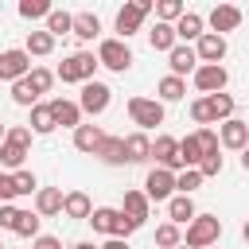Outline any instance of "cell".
Masks as SVG:
<instances>
[{
  "label": "cell",
  "instance_id": "41",
  "mask_svg": "<svg viewBox=\"0 0 249 249\" xmlns=\"http://www.w3.org/2000/svg\"><path fill=\"white\" fill-rule=\"evenodd\" d=\"M233 105H237V101H233L230 93H214V97H210V113H214V121H230V117H233Z\"/></svg>",
  "mask_w": 249,
  "mask_h": 249
},
{
  "label": "cell",
  "instance_id": "26",
  "mask_svg": "<svg viewBox=\"0 0 249 249\" xmlns=\"http://www.w3.org/2000/svg\"><path fill=\"white\" fill-rule=\"evenodd\" d=\"M27 128H31L35 136H47V132H54V128H58V124H54V113H51V101L31 109V121H27Z\"/></svg>",
  "mask_w": 249,
  "mask_h": 249
},
{
  "label": "cell",
  "instance_id": "27",
  "mask_svg": "<svg viewBox=\"0 0 249 249\" xmlns=\"http://www.w3.org/2000/svg\"><path fill=\"white\" fill-rule=\"evenodd\" d=\"M117 218H121V210H117V206H93V214H89V226H93V233H109V237H113V226H117Z\"/></svg>",
  "mask_w": 249,
  "mask_h": 249
},
{
  "label": "cell",
  "instance_id": "43",
  "mask_svg": "<svg viewBox=\"0 0 249 249\" xmlns=\"http://www.w3.org/2000/svg\"><path fill=\"white\" fill-rule=\"evenodd\" d=\"M222 167H226V160H222L218 152H210V156H202V163H198V171H202V179H214V175H222Z\"/></svg>",
  "mask_w": 249,
  "mask_h": 249
},
{
  "label": "cell",
  "instance_id": "15",
  "mask_svg": "<svg viewBox=\"0 0 249 249\" xmlns=\"http://www.w3.org/2000/svg\"><path fill=\"white\" fill-rule=\"evenodd\" d=\"M62 202H66V195H62L58 187H39V195H35V214H39V218H54V214H62Z\"/></svg>",
  "mask_w": 249,
  "mask_h": 249
},
{
  "label": "cell",
  "instance_id": "38",
  "mask_svg": "<svg viewBox=\"0 0 249 249\" xmlns=\"http://www.w3.org/2000/svg\"><path fill=\"white\" fill-rule=\"evenodd\" d=\"M27 82H31V89L43 97V93H51V86H54V70H47V66H35V70L27 74Z\"/></svg>",
  "mask_w": 249,
  "mask_h": 249
},
{
  "label": "cell",
  "instance_id": "30",
  "mask_svg": "<svg viewBox=\"0 0 249 249\" xmlns=\"http://www.w3.org/2000/svg\"><path fill=\"white\" fill-rule=\"evenodd\" d=\"M183 16H187V4L183 0H156V19L160 23H171L175 27Z\"/></svg>",
  "mask_w": 249,
  "mask_h": 249
},
{
  "label": "cell",
  "instance_id": "1",
  "mask_svg": "<svg viewBox=\"0 0 249 249\" xmlns=\"http://www.w3.org/2000/svg\"><path fill=\"white\" fill-rule=\"evenodd\" d=\"M97 66H101V62H97L93 51H74V54H66V58L58 62L54 78L66 82V86H86V82H93V70H97Z\"/></svg>",
  "mask_w": 249,
  "mask_h": 249
},
{
  "label": "cell",
  "instance_id": "19",
  "mask_svg": "<svg viewBox=\"0 0 249 249\" xmlns=\"http://www.w3.org/2000/svg\"><path fill=\"white\" fill-rule=\"evenodd\" d=\"M101 163H109V167H121V163H128V156H124V136H109L105 132V140H101V148L93 152Z\"/></svg>",
  "mask_w": 249,
  "mask_h": 249
},
{
  "label": "cell",
  "instance_id": "33",
  "mask_svg": "<svg viewBox=\"0 0 249 249\" xmlns=\"http://www.w3.org/2000/svg\"><path fill=\"white\" fill-rule=\"evenodd\" d=\"M16 12H19V19H27V23H31V19H47L54 8H51L47 0H19V8H16Z\"/></svg>",
  "mask_w": 249,
  "mask_h": 249
},
{
  "label": "cell",
  "instance_id": "54",
  "mask_svg": "<svg viewBox=\"0 0 249 249\" xmlns=\"http://www.w3.org/2000/svg\"><path fill=\"white\" fill-rule=\"evenodd\" d=\"M241 237H245V241H249V222H245V230H241Z\"/></svg>",
  "mask_w": 249,
  "mask_h": 249
},
{
  "label": "cell",
  "instance_id": "2",
  "mask_svg": "<svg viewBox=\"0 0 249 249\" xmlns=\"http://www.w3.org/2000/svg\"><path fill=\"white\" fill-rule=\"evenodd\" d=\"M218 237H222V218H214V214H195V222H191L187 233H183V245H187V249H210V245H218Z\"/></svg>",
  "mask_w": 249,
  "mask_h": 249
},
{
  "label": "cell",
  "instance_id": "39",
  "mask_svg": "<svg viewBox=\"0 0 249 249\" xmlns=\"http://www.w3.org/2000/svg\"><path fill=\"white\" fill-rule=\"evenodd\" d=\"M12 101H16V105H23V109H35V105H39V93H35V89H31V82L23 78V82H16V86H12Z\"/></svg>",
  "mask_w": 249,
  "mask_h": 249
},
{
  "label": "cell",
  "instance_id": "40",
  "mask_svg": "<svg viewBox=\"0 0 249 249\" xmlns=\"http://www.w3.org/2000/svg\"><path fill=\"white\" fill-rule=\"evenodd\" d=\"M191 121H195L198 128H210V124H214V113H210V97H195V101H191Z\"/></svg>",
  "mask_w": 249,
  "mask_h": 249
},
{
  "label": "cell",
  "instance_id": "57",
  "mask_svg": "<svg viewBox=\"0 0 249 249\" xmlns=\"http://www.w3.org/2000/svg\"><path fill=\"white\" fill-rule=\"evenodd\" d=\"M210 249H218V245H210Z\"/></svg>",
  "mask_w": 249,
  "mask_h": 249
},
{
  "label": "cell",
  "instance_id": "50",
  "mask_svg": "<svg viewBox=\"0 0 249 249\" xmlns=\"http://www.w3.org/2000/svg\"><path fill=\"white\" fill-rule=\"evenodd\" d=\"M101 249H128V241H121V237H109Z\"/></svg>",
  "mask_w": 249,
  "mask_h": 249
},
{
  "label": "cell",
  "instance_id": "13",
  "mask_svg": "<svg viewBox=\"0 0 249 249\" xmlns=\"http://www.w3.org/2000/svg\"><path fill=\"white\" fill-rule=\"evenodd\" d=\"M218 140H222V148L245 152V148H249V124H245V121H237V117H230V121H222V124H218Z\"/></svg>",
  "mask_w": 249,
  "mask_h": 249
},
{
  "label": "cell",
  "instance_id": "16",
  "mask_svg": "<svg viewBox=\"0 0 249 249\" xmlns=\"http://www.w3.org/2000/svg\"><path fill=\"white\" fill-rule=\"evenodd\" d=\"M121 214H128L136 226H144V222H148V214H152V202H148V195H144V191H124Z\"/></svg>",
  "mask_w": 249,
  "mask_h": 249
},
{
  "label": "cell",
  "instance_id": "21",
  "mask_svg": "<svg viewBox=\"0 0 249 249\" xmlns=\"http://www.w3.org/2000/svg\"><path fill=\"white\" fill-rule=\"evenodd\" d=\"M175 35H179V43H198V39L206 35V19H202L198 12H187V16L175 23Z\"/></svg>",
  "mask_w": 249,
  "mask_h": 249
},
{
  "label": "cell",
  "instance_id": "56",
  "mask_svg": "<svg viewBox=\"0 0 249 249\" xmlns=\"http://www.w3.org/2000/svg\"><path fill=\"white\" fill-rule=\"evenodd\" d=\"M0 249H4V241H0Z\"/></svg>",
  "mask_w": 249,
  "mask_h": 249
},
{
  "label": "cell",
  "instance_id": "35",
  "mask_svg": "<svg viewBox=\"0 0 249 249\" xmlns=\"http://www.w3.org/2000/svg\"><path fill=\"white\" fill-rule=\"evenodd\" d=\"M198 187H202V171H198V167H187V171L175 175V195H191V191H198Z\"/></svg>",
  "mask_w": 249,
  "mask_h": 249
},
{
  "label": "cell",
  "instance_id": "45",
  "mask_svg": "<svg viewBox=\"0 0 249 249\" xmlns=\"http://www.w3.org/2000/svg\"><path fill=\"white\" fill-rule=\"evenodd\" d=\"M195 136H198V144H202V156H210V152H218V148H222V140H218V132H214V128H195Z\"/></svg>",
  "mask_w": 249,
  "mask_h": 249
},
{
  "label": "cell",
  "instance_id": "9",
  "mask_svg": "<svg viewBox=\"0 0 249 249\" xmlns=\"http://www.w3.org/2000/svg\"><path fill=\"white\" fill-rule=\"evenodd\" d=\"M109 101H113V89L105 86V82H86L82 86V97H78V105H82V113H89V117H101L105 109H109Z\"/></svg>",
  "mask_w": 249,
  "mask_h": 249
},
{
  "label": "cell",
  "instance_id": "51",
  "mask_svg": "<svg viewBox=\"0 0 249 249\" xmlns=\"http://www.w3.org/2000/svg\"><path fill=\"white\" fill-rule=\"evenodd\" d=\"M74 249H101V245H93V241H78Z\"/></svg>",
  "mask_w": 249,
  "mask_h": 249
},
{
  "label": "cell",
  "instance_id": "47",
  "mask_svg": "<svg viewBox=\"0 0 249 249\" xmlns=\"http://www.w3.org/2000/svg\"><path fill=\"white\" fill-rule=\"evenodd\" d=\"M16 222H19V206L4 202V206H0V230H16Z\"/></svg>",
  "mask_w": 249,
  "mask_h": 249
},
{
  "label": "cell",
  "instance_id": "10",
  "mask_svg": "<svg viewBox=\"0 0 249 249\" xmlns=\"http://www.w3.org/2000/svg\"><path fill=\"white\" fill-rule=\"evenodd\" d=\"M241 19H245V16H241V8H237V4H214V8H210V16H206L210 31H214V35H222V39H226V31H237V27H241Z\"/></svg>",
  "mask_w": 249,
  "mask_h": 249
},
{
  "label": "cell",
  "instance_id": "52",
  "mask_svg": "<svg viewBox=\"0 0 249 249\" xmlns=\"http://www.w3.org/2000/svg\"><path fill=\"white\" fill-rule=\"evenodd\" d=\"M241 167H245V171H249V148H245V152H241Z\"/></svg>",
  "mask_w": 249,
  "mask_h": 249
},
{
  "label": "cell",
  "instance_id": "46",
  "mask_svg": "<svg viewBox=\"0 0 249 249\" xmlns=\"http://www.w3.org/2000/svg\"><path fill=\"white\" fill-rule=\"evenodd\" d=\"M136 230H140V226H136V222H132L128 214H121V218H117V226H113V237H121V241H128V237H132Z\"/></svg>",
  "mask_w": 249,
  "mask_h": 249
},
{
  "label": "cell",
  "instance_id": "48",
  "mask_svg": "<svg viewBox=\"0 0 249 249\" xmlns=\"http://www.w3.org/2000/svg\"><path fill=\"white\" fill-rule=\"evenodd\" d=\"M12 198H16V183H12V175L0 167V206H4V202H12Z\"/></svg>",
  "mask_w": 249,
  "mask_h": 249
},
{
  "label": "cell",
  "instance_id": "36",
  "mask_svg": "<svg viewBox=\"0 0 249 249\" xmlns=\"http://www.w3.org/2000/svg\"><path fill=\"white\" fill-rule=\"evenodd\" d=\"M39 222H43V218H39L35 210H19V222H16V230H12V233H19V237H31V241H35V237H39Z\"/></svg>",
  "mask_w": 249,
  "mask_h": 249
},
{
  "label": "cell",
  "instance_id": "31",
  "mask_svg": "<svg viewBox=\"0 0 249 249\" xmlns=\"http://www.w3.org/2000/svg\"><path fill=\"white\" fill-rule=\"evenodd\" d=\"M23 51L43 58V54H51V51H54V35H51L47 27H43V31H27V47H23Z\"/></svg>",
  "mask_w": 249,
  "mask_h": 249
},
{
  "label": "cell",
  "instance_id": "25",
  "mask_svg": "<svg viewBox=\"0 0 249 249\" xmlns=\"http://www.w3.org/2000/svg\"><path fill=\"white\" fill-rule=\"evenodd\" d=\"M156 93H160V101H163V105H167V101H183V97H187V78L167 74V78H160V82H156Z\"/></svg>",
  "mask_w": 249,
  "mask_h": 249
},
{
  "label": "cell",
  "instance_id": "55",
  "mask_svg": "<svg viewBox=\"0 0 249 249\" xmlns=\"http://www.w3.org/2000/svg\"><path fill=\"white\" fill-rule=\"evenodd\" d=\"M175 249H187V245H175Z\"/></svg>",
  "mask_w": 249,
  "mask_h": 249
},
{
  "label": "cell",
  "instance_id": "14",
  "mask_svg": "<svg viewBox=\"0 0 249 249\" xmlns=\"http://www.w3.org/2000/svg\"><path fill=\"white\" fill-rule=\"evenodd\" d=\"M167 66H171V74H175V78L195 74V70H198V54H195V47H191V43H179V47L167 54Z\"/></svg>",
  "mask_w": 249,
  "mask_h": 249
},
{
  "label": "cell",
  "instance_id": "24",
  "mask_svg": "<svg viewBox=\"0 0 249 249\" xmlns=\"http://www.w3.org/2000/svg\"><path fill=\"white\" fill-rule=\"evenodd\" d=\"M195 202H191V195H175L171 202H167V222H175V226H191L195 222Z\"/></svg>",
  "mask_w": 249,
  "mask_h": 249
},
{
  "label": "cell",
  "instance_id": "34",
  "mask_svg": "<svg viewBox=\"0 0 249 249\" xmlns=\"http://www.w3.org/2000/svg\"><path fill=\"white\" fill-rule=\"evenodd\" d=\"M47 31H51L54 39H58V35H66V31L74 35V16H70V12H62V8H54V12L47 16Z\"/></svg>",
  "mask_w": 249,
  "mask_h": 249
},
{
  "label": "cell",
  "instance_id": "5",
  "mask_svg": "<svg viewBox=\"0 0 249 249\" xmlns=\"http://www.w3.org/2000/svg\"><path fill=\"white\" fill-rule=\"evenodd\" d=\"M97 62L105 70H113V74H124L132 66V51H128L124 39H101L97 43Z\"/></svg>",
  "mask_w": 249,
  "mask_h": 249
},
{
  "label": "cell",
  "instance_id": "49",
  "mask_svg": "<svg viewBox=\"0 0 249 249\" xmlns=\"http://www.w3.org/2000/svg\"><path fill=\"white\" fill-rule=\"evenodd\" d=\"M31 249H62V241H58V237H51V233H39V237L31 241Z\"/></svg>",
  "mask_w": 249,
  "mask_h": 249
},
{
  "label": "cell",
  "instance_id": "23",
  "mask_svg": "<svg viewBox=\"0 0 249 249\" xmlns=\"http://www.w3.org/2000/svg\"><path fill=\"white\" fill-rule=\"evenodd\" d=\"M124 156H128V163L152 160V140H148V132H128V136H124Z\"/></svg>",
  "mask_w": 249,
  "mask_h": 249
},
{
  "label": "cell",
  "instance_id": "32",
  "mask_svg": "<svg viewBox=\"0 0 249 249\" xmlns=\"http://www.w3.org/2000/svg\"><path fill=\"white\" fill-rule=\"evenodd\" d=\"M179 156H183V163H187V167H198V163H202V144H198V136H195V132H187V136L179 140Z\"/></svg>",
  "mask_w": 249,
  "mask_h": 249
},
{
  "label": "cell",
  "instance_id": "7",
  "mask_svg": "<svg viewBox=\"0 0 249 249\" xmlns=\"http://www.w3.org/2000/svg\"><path fill=\"white\" fill-rule=\"evenodd\" d=\"M144 195H148V202H171L175 198V171L152 167L144 175Z\"/></svg>",
  "mask_w": 249,
  "mask_h": 249
},
{
  "label": "cell",
  "instance_id": "12",
  "mask_svg": "<svg viewBox=\"0 0 249 249\" xmlns=\"http://www.w3.org/2000/svg\"><path fill=\"white\" fill-rule=\"evenodd\" d=\"M195 54H198V66H222V58H226V39L214 35V31H206V35L195 43Z\"/></svg>",
  "mask_w": 249,
  "mask_h": 249
},
{
  "label": "cell",
  "instance_id": "11",
  "mask_svg": "<svg viewBox=\"0 0 249 249\" xmlns=\"http://www.w3.org/2000/svg\"><path fill=\"white\" fill-rule=\"evenodd\" d=\"M195 89L202 93V97H214V93H226V82H230V74H226V66H198L195 74Z\"/></svg>",
  "mask_w": 249,
  "mask_h": 249
},
{
  "label": "cell",
  "instance_id": "44",
  "mask_svg": "<svg viewBox=\"0 0 249 249\" xmlns=\"http://www.w3.org/2000/svg\"><path fill=\"white\" fill-rule=\"evenodd\" d=\"M31 136H35V132H31L27 124H8V136H4V140L19 144V148H31Z\"/></svg>",
  "mask_w": 249,
  "mask_h": 249
},
{
  "label": "cell",
  "instance_id": "3",
  "mask_svg": "<svg viewBox=\"0 0 249 249\" xmlns=\"http://www.w3.org/2000/svg\"><path fill=\"white\" fill-rule=\"evenodd\" d=\"M128 117H132L136 132H148V128L163 124V101L160 97H128Z\"/></svg>",
  "mask_w": 249,
  "mask_h": 249
},
{
  "label": "cell",
  "instance_id": "6",
  "mask_svg": "<svg viewBox=\"0 0 249 249\" xmlns=\"http://www.w3.org/2000/svg\"><path fill=\"white\" fill-rule=\"evenodd\" d=\"M35 66H31V54L23 51V47H12V51H0V82H23L27 74H31Z\"/></svg>",
  "mask_w": 249,
  "mask_h": 249
},
{
  "label": "cell",
  "instance_id": "20",
  "mask_svg": "<svg viewBox=\"0 0 249 249\" xmlns=\"http://www.w3.org/2000/svg\"><path fill=\"white\" fill-rule=\"evenodd\" d=\"M62 214H66V218H74V222H89V214H93V202H89V195H86V191H66Z\"/></svg>",
  "mask_w": 249,
  "mask_h": 249
},
{
  "label": "cell",
  "instance_id": "18",
  "mask_svg": "<svg viewBox=\"0 0 249 249\" xmlns=\"http://www.w3.org/2000/svg\"><path fill=\"white\" fill-rule=\"evenodd\" d=\"M101 140H105V128H101V124H78V128H74V148L86 152V156H93V152L101 148Z\"/></svg>",
  "mask_w": 249,
  "mask_h": 249
},
{
  "label": "cell",
  "instance_id": "28",
  "mask_svg": "<svg viewBox=\"0 0 249 249\" xmlns=\"http://www.w3.org/2000/svg\"><path fill=\"white\" fill-rule=\"evenodd\" d=\"M74 35H78L82 43L97 39V35H101V19H97L93 12H78V16H74Z\"/></svg>",
  "mask_w": 249,
  "mask_h": 249
},
{
  "label": "cell",
  "instance_id": "42",
  "mask_svg": "<svg viewBox=\"0 0 249 249\" xmlns=\"http://www.w3.org/2000/svg\"><path fill=\"white\" fill-rule=\"evenodd\" d=\"M12 183H16V195H39V179H35V171H27V167H19V171L12 175Z\"/></svg>",
  "mask_w": 249,
  "mask_h": 249
},
{
  "label": "cell",
  "instance_id": "37",
  "mask_svg": "<svg viewBox=\"0 0 249 249\" xmlns=\"http://www.w3.org/2000/svg\"><path fill=\"white\" fill-rule=\"evenodd\" d=\"M156 245H160V249H175V245H183V233H179V226H175V222H163V226H156Z\"/></svg>",
  "mask_w": 249,
  "mask_h": 249
},
{
  "label": "cell",
  "instance_id": "29",
  "mask_svg": "<svg viewBox=\"0 0 249 249\" xmlns=\"http://www.w3.org/2000/svg\"><path fill=\"white\" fill-rule=\"evenodd\" d=\"M23 160H27V148H19V144H12V140L0 144V167H8V175H16V171L23 167Z\"/></svg>",
  "mask_w": 249,
  "mask_h": 249
},
{
  "label": "cell",
  "instance_id": "4",
  "mask_svg": "<svg viewBox=\"0 0 249 249\" xmlns=\"http://www.w3.org/2000/svg\"><path fill=\"white\" fill-rule=\"evenodd\" d=\"M152 12H156V4H152V0H128V4L117 12V39L136 35V31H140V23H144V16H152Z\"/></svg>",
  "mask_w": 249,
  "mask_h": 249
},
{
  "label": "cell",
  "instance_id": "22",
  "mask_svg": "<svg viewBox=\"0 0 249 249\" xmlns=\"http://www.w3.org/2000/svg\"><path fill=\"white\" fill-rule=\"evenodd\" d=\"M148 43H152V51L171 54V51L179 47V35H175V27H171V23H160V19H156V27L148 31Z\"/></svg>",
  "mask_w": 249,
  "mask_h": 249
},
{
  "label": "cell",
  "instance_id": "8",
  "mask_svg": "<svg viewBox=\"0 0 249 249\" xmlns=\"http://www.w3.org/2000/svg\"><path fill=\"white\" fill-rule=\"evenodd\" d=\"M152 160H156V167H167V171H187V163H183V156H179V140L175 136H156L152 140Z\"/></svg>",
  "mask_w": 249,
  "mask_h": 249
},
{
  "label": "cell",
  "instance_id": "17",
  "mask_svg": "<svg viewBox=\"0 0 249 249\" xmlns=\"http://www.w3.org/2000/svg\"><path fill=\"white\" fill-rule=\"evenodd\" d=\"M51 113H54V124H62V128H78V124H82V105H78V101L54 97V101H51Z\"/></svg>",
  "mask_w": 249,
  "mask_h": 249
},
{
  "label": "cell",
  "instance_id": "53",
  "mask_svg": "<svg viewBox=\"0 0 249 249\" xmlns=\"http://www.w3.org/2000/svg\"><path fill=\"white\" fill-rule=\"evenodd\" d=\"M4 136H8V124H4V121H0V144H4Z\"/></svg>",
  "mask_w": 249,
  "mask_h": 249
}]
</instances>
